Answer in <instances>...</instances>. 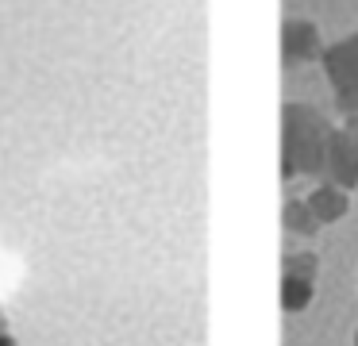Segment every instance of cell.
<instances>
[{
    "label": "cell",
    "instance_id": "6da1fadb",
    "mask_svg": "<svg viewBox=\"0 0 358 346\" xmlns=\"http://www.w3.org/2000/svg\"><path fill=\"white\" fill-rule=\"evenodd\" d=\"M347 192L343 189H331V185H327V189H316L308 196V212L316 215V223H335V219H343V215H347Z\"/></svg>",
    "mask_w": 358,
    "mask_h": 346
},
{
    "label": "cell",
    "instance_id": "7a4b0ae2",
    "mask_svg": "<svg viewBox=\"0 0 358 346\" xmlns=\"http://www.w3.org/2000/svg\"><path fill=\"white\" fill-rule=\"evenodd\" d=\"M308 304H312V277L289 269V273L281 277V308L293 315V312H304Z\"/></svg>",
    "mask_w": 358,
    "mask_h": 346
},
{
    "label": "cell",
    "instance_id": "3957f363",
    "mask_svg": "<svg viewBox=\"0 0 358 346\" xmlns=\"http://www.w3.org/2000/svg\"><path fill=\"white\" fill-rule=\"evenodd\" d=\"M285 223H289V227H296L301 235H312V231L320 227L316 215H312V212H296V208H289V212H285Z\"/></svg>",
    "mask_w": 358,
    "mask_h": 346
},
{
    "label": "cell",
    "instance_id": "277c9868",
    "mask_svg": "<svg viewBox=\"0 0 358 346\" xmlns=\"http://www.w3.org/2000/svg\"><path fill=\"white\" fill-rule=\"evenodd\" d=\"M0 346H20V343H16V338H12V335H8V331H0Z\"/></svg>",
    "mask_w": 358,
    "mask_h": 346
},
{
    "label": "cell",
    "instance_id": "5b68a950",
    "mask_svg": "<svg viewBox=\"0 0 358 346\" xmlns=\"http://www.w3.org/2000/svg\"><path fill=\"white\" fill-rule=\"evenodd\" d=\"M355 346H358V331H355Z\"/></svg>",
    "mask_w": 358,
    "mask_h": 346
}]
</instances>
